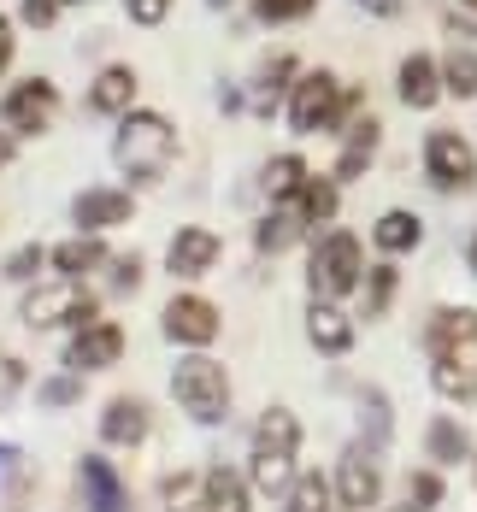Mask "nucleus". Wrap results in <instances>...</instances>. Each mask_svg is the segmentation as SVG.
I'll list each match as a JSON object with an SVG mask.
<instances>
[{
	"mask_svg": "<svg viewBox=\"0 0 477 512\" xmlns=\"http://www.w3.org/2000/svg\"><path fill=\"white\" fill-rule=\"evenodd\" d=\"M401 495H407V507H401V512H436V507H442V465H424V471H407Z\"/></svg>",
	"mask_w": 477,
	"mask_h": 512,
	"instance_id": "nucleus-33",
	"label": "nucleus"
},
{
	"mask_svg": "<svg viewBox=\"0 0 477 512\" xmlns=\"http://www.w3.org/2000/svg\"><path fill=\"white\" fill-rule=\"evenodd\" d=\"M307 230H313V224H307V212H301V201H295V195H289V201H271V212L254 224V248L277 259V254H289Z\"/></svg>",
	"mask_w": 477,
	"mask_h": 512,
	"instance_id": "nucleus-18",
	"label": "nucleus"
},
{
	"mask_svg": "<svg viewBox=\"0 0 477 512\" xmlns=\"http://www.w3.org/2000/svg\"><path fill=\"white\" fill-rule=\"evenodd\" d=\"M283 512H342L336 507V489L324 471H295L289 495H283Z\"/></svg>",
	"mask_w": 477,
	"mask_h": 512,
	"instance_id": "nucleus-26",
	"label": "nucleus"
},
{
	"mask_svg": "<svg viewBox=\"0 0 477 512\" xmlns=\"http://www.w3.org/2000/svg\"><path fill=\"white\" fill-rule=\"evenodd\" d=\"M207 512H248V477L230 465L207 471Z\"/></svg>",
	"mask_w": 477,
	"mask_h": 512,
	"instance_id": "nucleus-30",
	"label": "nucleus"
},
{
	"mask_svg": "<svg viewBox=\"0 0 477 512\" xmlns=\"http://www.w3.org/2000/svg\"><path fill=\"white\" fill-rule=\"evenodd\" d=\"M466 265H472V277H477V230H472V242H466Z\"/></svg>",
	"mask_w": 477,
	"mask_h": 512,
	"instance_id": "nucleus-45",
	"label": "nucleus"
},
{
	"mask_svg": "<svg viewBox=\"0 0 477 512\" xmlns=\"http://www.w3.org/2000/svg\"><path fill=\"white\" fill-rule=\"evenodd\" d=\"M207 6H212V12H224V6H236V0H207Z\"/></svg>",
	"mask_w": 477,
	"mask_h": 512,
	"instance_id": "nucleus-47",
	"label": "nucleus"
},
{
	"mask_svg": "<svg viewBox=\"0 0 477 512\" xmlns=\"http://www.w3.org/2000/svg\"><path fill=\"white\" fill-rule=\"evenodd\" d=\"M424 348H430V383L442 401H477V312L472 307H436L424 324Z\"/></svg>",
	"mask_w": 477,
	"mask_h": 512,
	"instance_id": "nucleus-1",
	"label": "nucleus"
},
{
	"mask_svg": "<svg viewBox=\"0 0 477 512\" xmlns=\"http://www.w3.org/2000/svg\"><path fill=\"white\" fill-rule=\"evenodd\" d=\"M318 0H254V18L260 24H301Z\"/></svg>",
	"mask_w": 477,
	"mask_h": 512,
	"instance_id": "nucleus-36",
	"label": "nucleus"
},
{
	"mask_svg": "<svg viewBox=\"0 0 477 512\" xmlns=\"http://www.w3.org/2000/svg\"><path fill=\"white\" fill-rule=\"evenodd\" d=\"M460 6H472V12H477V0H460Z\"/></svg>",
	"mask_w": 477,
	"mask_h": 512,
	"instance_id": "nucleus-48",
	"label": "nucleus"
},
{
	"mask_svg": "<svg viewBox=\"0 0 477 512\" xmlns=\"http://www.w3.org/2000/svg\"><path fill=\"white\" fill-rule=\"evenodd\" d=\"M283 112H289L295 136H324V130H342L360 112V89H342L336 71H301Z\"/></svg>",
	"mask_w": 477,
	"mask_h": 512,
	"instance_id": "nucleus-4",
	"label": "nucleus"
},
{
	"mask_svg": "<svg viewBox=\"0 0 477 512\" xmlns=\"http://www.w3.org/2000/svg\"><path fill=\"white\" fill-rule=\"evenodd\" d=\"M0 383H6V389H24V383H30L24 359H0Z\"/></svg>",
	"mask_w": 477,
	"mask_h": 512,
	"instance_id": "nucleus-41",
	"label": "nucleus"
},
{
	"mask_svg": "<svg viewBox=\"0 0 477 512\" xmlns=\"http://www.w3.org/2000/svg\"><path fill=\"white\" fill-rule=\"evenodd\" d=\"M159 507L165 512H207V471H171L159 483Z\"/></svg>",
	"mask_w": 477,
	"mask_h": 512,
	"instance_id": "nucleus-27",
	"label": "nucleus"
},
{
	"mask_svg": "<svg viewBox=\"0 0 477 512\" xmlns=\"http://www.w3.org/2000/svg\"><path fill=\"white\" fill-rule=\"evenodd\" d=\"M472 477H477V454H472Z\"/></svg>",
	"mask_w": 477,
	"mask_h": 512,
	"instance_id": "nucleus-49",
	"label": "nucleus"
},
{
	"mask_svg": "<svg viewBox=\"0 0 477 512\" xmlns=\"http://www.w3.org/2000/svg\"><path fill=\"white\" fill-rule=\"evenodd\" d=\"M106 277H112V295L124 301V295H136V289H142V259H136V254L112 259V265H106Z\"/></svg>",
	"mask_w": 477,
	"mask_h": 512,
	"instance_id": "nucleus-38",
	"label": "nucleus"
},
{
	"mask_svg": "<svg viewBox=\"0 0 477 512\" xmlns=\"http://www.w3.org/2000/svg\"><path fill=\"white\" fill-rule=\"evenodd\" d=\"M6 65H12V18L0 12V83H6Z\"/></svg>",
	"mask_w": 477,
	"mask_h": 512,
	"instance_id": "nucleus-42",
	"label": "nucleus"
},
{
	"mask_svg": "<svg viewBox=\"0 0 477 512\" xmlns=\"http://www.w3.org/2000/svg\"><path fill=\"white\" fill-rule=\"evenodd\" d=\"M65 12V0H18V24L24 30H53Z\"/></svg>",
	"mask_w": 477,
	"mask_h": 512,
	"instance_id": "nucleus-37",
	"label": "nucleus"
},
{
	"mask_svg": "<svg viewBox=\"0 0 477 512\" xmlns=\"http://www.w3.org/2000/svg\"><path fill=\"white\" fill-rule=\"evenodd\" d=\"M360 6H371L377 18H395V12H401V0H360Z\"/></svg>",
	"mask_w": 477,
	"mask_h": 512,
	"instance_id": "nucleus-44",
	"label": "nucleus"
},
{
	"mask_svg": "<svg viewBox=\"0 0 477 512\" xmlns=\"http://www.w3.org/2000/svg\"><path fill=\"white\" fill-rule=\"evenodd\" d=\"M101 448H142L148 442V430H154V412L142 395H112L101 407Z\"/></svg>",
	"mask_w": 477,
	"mask_h": 512,
	"instance_id": "nucleus-15",
	"label": "nucleus"
},
{
	"mask_svg": "<svg viewBox=\"0 0 477 512\" xmlns=\"http://www.w3.org/2000/svg\"><path fill=\"white\" fill-rule=\"evenodd\" d=\"M295 201H301V212H307V224L318 230V224H330V218H336V206H342V183L307 171V183L295 189Z\"/></svg>",
	"mask_w": 477,
	"mask_h": 512,
	"instance_id": "nucleus-29",
	"label": "nucleus"
},
{
	"mask_svg": "<svg viewBox=\"0 0 477 512\" xmlns=\"http://www.w3.org/2000/svg\"><path fill=\"white\" fill-rule=\"evenodd\" d=\"M377 136H383V124H377V118H354V124H348V142H342V154H336V171H330V177H336V183H354V177H360V171H366L371 165V154H377Z\"/></svg>",
	"mask_w": 477,
	"mask_h": 512,
	"instance_id": "nucleus-23",
	"label": "nucleus"
},
{
	"mask_svg": "<svg viewBox=\"0 0 477 512\" xmlns=\"http://www.w3.org/2000/svg\"><path fill=\"white\" fill-rule=\"evenodd\" d=\"M183 154L177 142V124L165 112H148V106H130L118 124H112V165L124 171L130 189H154L171 177V165Z\"/></svg>",
	"mask_w": 477,
	"mask_h": 512,
	"instance_id": "nucleus-2",
	"label": "nucleus"
},
{
	"mask_svg": "<svg viewBox=\"0 0 477 512\" xmlns=\"http://www.w3.org/2000/svg\"><path fill=\"white\" fill-rule=\"evenodd\" d=\"M360 289H366V318H383V312L395 307V295H401V271H395V259H383V265H366Z\"/></svg>",
	"mask_w": 477,
	"mask_h": 512,
	"instance_id": "nucleus-31",
	"label": "nucleus"
},
{
	"mask_svg": "<svg viewBox=\"0 0 477 512\" xmlns=\"http://www.w3.org/2000/svg\"><path fill=\"white\" fill-rule=\"evenodd\" d=\"M295 77H301V59H295V53H271L260 71H254V112L271 118V112L283 106V95L295 89Z\"/></svg>",
	"mask_w": 477,
	"mask_h": 512,
	"instance_id": "nucleus-22",
	"label": "nucleus"
},
{
	"mask_svg": "<svg viewBox=\"0 0 477 512\" xmlns=\"http://www.w3.org/2000/svg\"><path fill=\"white\" fill-rule=\"evenodd\" d=\"M395 95L413 106V112H430V106L442 101V65L430 53H407L401 71H395Z\"/></svg>",
	"mask_w": 477,
	"mask_h": 512,
	"instance_id": "nucleus-20",
	"label": "nucleus"
},
{
	"mask_svg": "<svg viewBox=\"0 0 477 512\" xmlns=\"http://www.w3.org/2000/svg\"><path fill=\"white\" fill-rule=\"evenodd\" d=\"M12 159H18V136H12V130H6V124H0V171H6V165H12Z\"/></svg>",
	"mask_w": 477,
	"mask_h": 512,
	"instance_id": "nucleus-43",
	"label": "nucleus"
},
{
	"mask_svg": "<svg viewBox=\"0 0 477 512\" xmlns=\"http://www.w3.org/2000/svg\"><path fill=\"white\" fill-rule=\"evenodd\" d=\"M360 277H366V248H360V236L324 230L313 242V254H307V289H313L318 301H348V295L360 289Z\"/></svg>",
	"mask_w": 477,
	"mask_h": 512,
	"instance_id": "nucleus-6",
	"label": "nucleus"
},
{
	"mask_svg": "<svg viewBox=\"0 0 477 512\" xmlns=\"http://www.w3.org/2000/svg\"><path fill=\"white\" fill-rule=\"evenodd\" d=\"M295 471H301V418L289 407H265L254 424V448H248V483L271 501H283Z\"/></svg>",
	"mask_w": 477,
	"mask_h": 512,
	"instance_id": "nucleus-3",
	"label": "nucleus"
},
{
	"mask_svg": "<svg viewBox=\"0 0 477 512\" xmlns=\"http://www.w3.org/2000/svg\"><path fill=\"white\" fill-rule=\"evenodd\" d=\"M424 454L448 471V465L472 460L477 448H472V436H466V424H460V418H430V430H424Z\"/></svg>",
	"mask_w": 477,
	"mask_h": 512,
	"instance_id": "nucleus-25",
	"label": "nucleus"
},
{
	"mask_svg": "<svg viewBox=\"0 0 477 512\" xmlns=\"http://www.w3.org/2000/svg\"><path fill=\"white\" fill-rule=\"evenodd\" d=\"M171 6H177V0H124L130 24H142V30H159V24L171 18Z\"/></svg>",
	"mask_w": 477,
	"mask_h": 512,
	"instance_id": "nucleus-39",
	"label": "nucleus"
},
{
	"mask_svg": "<svg viewBox=\"0 0 477 512\" xmlns=\"http://www.w3.org/2000/svg\"><path fill=\"white\" fill-rule=\"evenodd\" d=\"M442 95L477 101V48H454L448 59H442Z\"/></svg>",
	"mask_w": 477,
	"mask_h": 512,
	"instance_id": "nucleus-32",
	"label": "nucleus"
},
{
	"mask_svg": "<svg viewBox=\"0 0 477 512\" xmlns=\"http://www.w3.org/2000/svg\"><path fill=\"white\" fill-rule=\"evenodd\" d=\"M136 65H101L95 71V83H89V112H101V118H124L130 106H136Z\"/></svg>",
	"mask_w": 477,
	"mask_h": 512,
	"instance_id": "nucleus-19",
	"label": "nucleus"
},
{
	"mask_svg": "<svg viewBox=\"0 0 477 512\" xmlns=\"http://www.w3.org/2000/svg\"><path fill=\"white\" fill-rule=\"evenodd\" d=\"M218 259H224V242L212 236L207 224H183V230L171 236V248H165V271H171L177 283H201Z\"/></svg>",
	"mask_w": 477,
	"mask_h": 512,
	"instance_id": "nucleus-14",
	"label": "nucleus"
},
{
	"mask_svg": "<svg viewBox=\"0 0 477 512\" xmlns=\"http://www.w3.org/2000/svg\"><path fill=\"white\" fill-rule=\"evenodd\" d=\"M48 265L59 271V277H71V283H89L95 271L112 265V248H106V236L77 230V236H65V242H53V248H48Z\"/></svg>",
	"mask_w": 477,
	"mask_h": 512,
	"instance_id": "nucleus-16",
	"label": "nucleus"
},
{
	"mask_svg": "<svg viewBox=\"0 0 477 512\" xmlns=\"http://www.w3.org/2000/svg\"><path fill=\"white\" fill-rule=\"evenodd\" d=\"M130 348V336H124V324L118 318H89L83 330H71V342H65V365L71 371H106V365H118Z\"/></svg>",
	"mask_w": 477,
	"mask_h": 512,
	"instance_id": "nucleus-12",
	"label": "nucleus"
},
{
	"mask_svg": "<svg viewBox=\"0 0 477 512\" xmlns=\"http://www.w3.org/2000/svg\"><path fill=\"white\" fill-rule=\"evenodd\" d=\"M218 330H224V318L207 295H171L165 312H159V336L177 342V348H212Z\"/></svg>",
	"mask_w": 477,
	"mask_h": 512,
	"instance_id": "nucleus-11",
	"label": "nucleus"
},
{
	"mask_svg": "<svg viewBox=\"0 0 477 512\" xmlns=\"http://www.w3.org/2000/svg\"><path fill=\"white\" fill-rule=\"evenodd\" d=\"M307 342L330 359L354 348V318L342 312V301H318L313 295V307H307Z\"/></svg>",
	"mask_w": 477,
	"mask_h": 512,
	"instance_id": "nucleus-21",
	"label": "nucleus"
},
{
	"mask_svg": "<svg viewBox=\"0 0 477 512\" xmlns=\"http://www.w3.org/2000/svg\"><path fill=\"white\" fill-rule=\"evenodd\" d=\"M77 489H83V512H124L130 507L124 477L112 471L106 454H83V460H77Z\"/></svg>",
	"mask_w": 477,
	"mask_h": 512,
	"instance_id": "nucleus-17",
	"label": "nucleus"
},
{
	"mask_svg": "<svg viewBox=\"0 0 477 512\" xmlns=\"http://www.w3.org/2000/svg\"><path fill=\"white\" fill-rule=\"evenodd\" d=\"M307 183V159L301 154H271L260 165V189H265V201H289L295 189Z\"/></svg>",
	"mask_w": 477,
	"mask_h": 512,
	"instance_id": "nucleus-28",
	"label": "nucleus"
},
{
	"mask_svg": "<svg viewBox=\"0 0 477 512\" xmlns=\"http://www.w3.org/2000/svg\"><path fill=\"white\" fill-rule=\"evenodd\" d=\"M330 489H336V507H348V512L377 507V495H383V465H377V448H371V442H354V448H342Z\"/></svg>",
	"mask_w": 477,
	"mask_h": 512,
	"instance_id": "nucleus-10",
	"label": "nucleus"
},
{
	"mask_svg": "<svg viewBox=\"0 0 477 512\" xmlns=\"http://www.w3.org/2000/svg\"><path fill=\"white\" fill-rule=\"evenodd\" d=\"M36 401H42V412L77 407V401H83V371H59V377H48V383L36 389Z\"/></svg>",
	"mask_w": 477,
	"mask_h": 512,
	"instance_id": "nucleus-34",
	"label": "nucleus"
},
{
	"mask_svg": "<svg viewBox=\"0 0 477 512\" xmlns=\"http://www.w3.org/2000/svg\"><path fill=\"white\" fill-rule=\"evenodd\" d=\"M366 442L371 448L389 442V407H383V395H366Z\"/></svg>",
	"mask_w": 477,
	"mask_h": 512,
	"instance_id": "nucleus-40",
	"label": "nucleus"
},
{
	"mask_svg": "<svg viewBox=\"0 0 477 512\" xmlns=\"http://www.w3.org/2000/svg\"><path fill=\"white\" fill-rule=\"evenodd\" d=\"M171 401L189 412L195 424H224L230 418V371L207 348H189L171 365Z\"/></svg>",
	"mask_w": 477,
	"mask_h": 512,
	"instance_id": "nucleus-5",
	"label": "nucleus"
},
{
	"mask_svg": "<svg viewBox=\"0 0 477 512\" xmlns=\"http://www.w3.org/2000/svg\"><path fill=\"white\" fill-rule=\"evenodd\" d=\"M371 242L383 248L389 259H401V254H413L424 242V224H419V212H407V206H389L377 224H371Z\"/></svg>",
	"mask_w": 477,
	"mask_h": 512,
	"instance_id": "nucleus-24",
	"label": "nucleus"
},
{
	"mask_svg": "<svg viewBox=\"0 0 477 512\" xmlns=\"http://www.w3.org/2000/svg\"><path fill=\"white\" fill-rule=\"evenodd\" d=\"M424 177L436 195H472L477 189V148L460 130H430L424 136Z\"/></svg>",
	"mask_w": 477,
	"mask_h": 512,
	"instance_id": "nucleus-8",
	"label": "nucleus"
},
{
	"mask_svg": "<svg viewBox=\"0 0 477 512\" xmlns=\"http://www.w3.org/2000/svg\"><path fill=\"white\" fill-rule=\"evenodd\" d=\"M53 112H59V89L48 77H24L0 95V124L12 136H48L53 130Z\"/></svg>",
	"mask_w": 477,
	"mask_h": 512,
	"instance_id": "nucleus-9",
	"label": "nucleus"
},
{
	"mask_svg": "<svg viewBox=\"0 0 477 512\" xmlns=\"http://www.w3.org/2000/svg\"><path fill=\"white\" fill-rule=\"evenodd\" d=\"M18 460V454H12V448H6V442H0V471H6V465Z\"/></svg>",
	"mask_w": 477,
	"mask_h": 512,
	"instance_id": "nucleus-46",
	"label": "nucleus"
},
{
	"mask_svg": "<svg viewBox=\"0 0 477 512\" xmlns=\"http://www.w3.org/2000/svg\"><path fill=\"white\" fill-rule=\"evenodd\" d=\"M42 265H48V248H42V242H24L18 254H6V265H0V271H6V283H30Z\"/></svg>",
	"mask_w": 477,
	"mask_h": 512,
	"instance_id": "nucleus-35",
	"label": "nucleus"
},
{
	"mask_svg": "<svg viewBox=\"0 0 477 512\" xmlns=\"http://www.w3.org/2000/svg\"><path fill=\"white\" fill-rule=\"evenodd\" d=\"M130 218H136V189H124V183H95V189H83V195L71 201V224L89 230V236L124 230Z\"/></svg>",
	"mask_w": 477,
	"mask_h": 512,
	"instance_id": "nucleus-13",
	"label": "nucleus"
},
{
	"mask_svg": "<svg viewBox=\"0 0 477 512\" xmlns=\"http://www.w3.org/2000/svg\"><path fill=\"white\" fill-rule=\"evenodd\" d=\"M18 318H24L30 330H83L89 318H101V301H95L83 283L53 277V283H42V289H30V295H24Z\"/></svg>",
	"mask_w": 477,
	"mask_h": 512,
	"instance_id": "nucleus-7",
	"label": "nucleus"
}]
</instances>
